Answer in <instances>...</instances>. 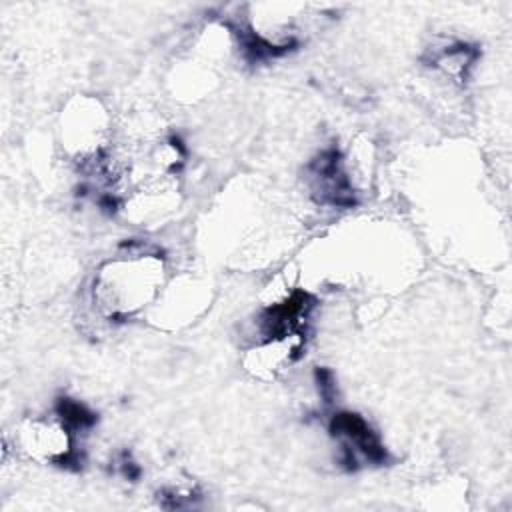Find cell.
<instances>
[{"label": "cell", "mask_w": 512, "mask_h": 512, "mask_svg": "<svg viewBox=\"0 0 512 512\" xmlns=\"http://www.w3.org/2000/svg\"><path fill=\"white\" fill-rule=\"evenodd\" d=\"M18 432L20 450L38 462L64 466L74 458L70 428L62 420H30Z\"/></svg>", "instance_id": "2"}, {"label": "cell", "mask_w": 512, "mask_h": 512, "mask_svg": "<svg viewBox=\"0 0 512 512\" xmlns=\"http://www.w3.org/2000/svg\"><path fill=\"white\" fill-rule=\"evenodd\" d=\"M330 430L336 436H344L368 460L382 462L386 458V452L380 446L378 438L374 436V432L368 428V424L360 416L348 414V412L346 414H338V416H334V420L330 424Z\"/></svg>", "instance_id": "3"}, {"label": "cell", "mask_w": 512, "mask_h": 512, "mask_svg": "<svg viewBox=\"0 0 512 512\" xmlns=\"http://www.w3.org/2000/svg\"><path fill=\"white\" fill-rule=\"evenodd\" d=\"M58 416L60 420L68 426V428H86L94 422V414L88 412L82 404L74 402V400H60L58 404Z\"/></svg>", "instance_id": "4"}, {"label": "cell", "mask_w": 512, "mask_h": 512, "mask_svg": "<svg viewBox=\"0 0 512 512\" xmlns=\"http://www.w3.org/2000/svg\"><path fill=\"white\" fill-rule=\"evenodd\" d=\"M162 274V262L148 254L110 262L94 282V298L108 316H130L154 298L162 284Z\"/></svg>", "instance_id": "1"}]
</instances>
